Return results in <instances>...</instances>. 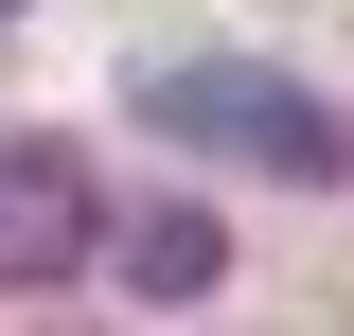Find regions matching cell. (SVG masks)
I'll return each mask as SVG.
<instances>
[{
    "label": "cell",
    "instance_id": "obj_1",
    "mask_svg": "<svg viewBox=\"0 0 354 336\" xmlns=\"http://www.w3.org/2000/svg\"><path fill=\"white\" fill-rule=\"evenodd\" d=\"M124 106H142L160 142L248 160V177H337V160H354V124L319 106L301 71H266V53H160V71H124Z\"/></svg>",
    "mask_w": 354,
    "mask_h": 336
},
{
    "label": "cell",
    "instance_id": "obj_2",
    "mask_svg": "<svg viewBox=\"0 0 354 336\" xmlns=\"http://www.w3.org/2000/svg\"><path fill=\"white\" fill-rule=\"evenodd\" d=\"M88 160L71 142H0V301H36V283H71L88 248H106V230H88Z\"/></svg>",
    "mask_w": 354,
    "mask_h": 336
},
{
    "label": "cell",
    "instance_id": "obj_3",
    "mask_svg": "<svg viewBox=\"0 0 354 336\" xmlns=\"http://www.w3.org/2000/svg\"><path fill=\"white\" fill-rule=\"evenodd\" d=\"M124 283H142V301H213V283H230V230H213L195 195L142 212V230H124Z\"/></svg>",
    "mask_w": 354,
    "mask_h": 336
},
{
    "label": "cell",
    "instance_id": "obj_4",
    "mask_svg": "<svg viewBox=\"0 0 354 336\" xmlns=\"http://www.w3.org/2000/svg\"><path fill=\"white\" fill-rule=\"evenodd\" d=\"M0 18H18V0H0Z\"/></svg>",
    "mask_w": 354,
    "mask_h": 336
}]
</instances>
